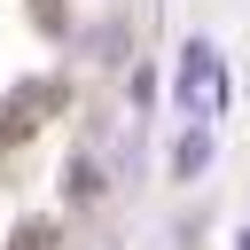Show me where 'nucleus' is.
<instances>
[{"label":"nucleus","instance_id":"f257e3e1","mask_svg":"<svg viewBox=\"0 0 250 250\" xmlns=\"http://www.w3.org/2000/svg\"><path fill=\"white\" fill-rule=\"evenodd\" d=\"M219 94H227V78H219V55H211V39H188V55H180V102L211 109Z\"/></svg>","mask_w":250,"mask_h":250},{"label":"nucleus","instance_id":"f03ea898","mask_svg":"<svg viewBox=\"0 0 250 250\" xmlns=\"http://www.w3.org/2000/svg\"><path fill=\"white\" fill-rule=\"evenodd\" d=\"M203 156H211V141H203V133H188V141H180V156H172V164H180V172H203Z\"/></svg>","mask_w":250,"mask_h":250},{"label":"nucleus","instance_id":"7ed1b4c3","mask_svg":"<svg viewBox=\"0 0 250 250\" xmlns=\"http://www.w3.org/2000/svg\"><path fill=\"white\" fill-rule=\"evenodd\" d=\"M242 250H250V234H242Z\"/></svg>","mask_w":250,"mask_h":250}]
</instances>
